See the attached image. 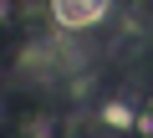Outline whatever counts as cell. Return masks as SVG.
<instances>
[{
	"instance_id": "cell-1",
	"label": "cell",
	"mask_w": 153,
	"mask_h": 138,
	"mask_svg": "<svg viewBox=\"0 0 153 138\" xmlns=\"http://www.w3.org/2000/svg\"><path fill=\"white\" fill-rule=\"evenodd\" d=\"M112 10V0H51V21L66 31H87Z\"/></svg>"
}]
</instances>
